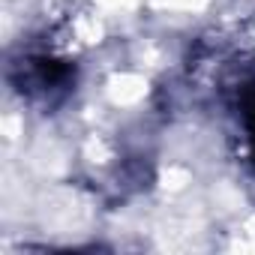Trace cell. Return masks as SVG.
Returning a JSON list of instances; mask_svg holds the SVG:
<instances>
[{
    "label": "cell",
    "instance_id": "1",
    "mask_svg": "<svg viewBox=\"0 0 255 255\" xmlns=\"http://www.w3.org/2000/svg\"><path fill=\"white\" fill-rule=\"evenodd\" d=\"M246 123H249V138L255 144V99H249V105H246Z\"/></svg>",
    "mask_w": 255,
    "mask_h": 255
}]
</instances>
